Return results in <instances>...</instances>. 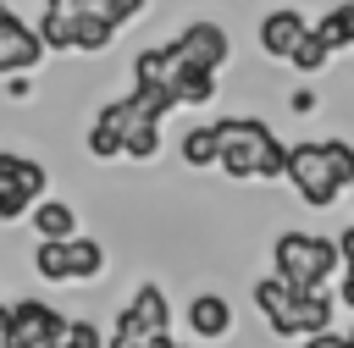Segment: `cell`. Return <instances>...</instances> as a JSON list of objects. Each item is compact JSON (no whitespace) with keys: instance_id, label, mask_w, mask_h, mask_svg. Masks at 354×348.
Wrapping results in <instances>:
<instances>
[{"instance_id":"7402d4cb","label":"cell","mask_w":354,"mask_h":348,"mask_svg":"<svg viewBox=\"0 0 354 348\" xmlns=\"http://www.w3.org/2000/svg\"><path fill=\"white\" fill-rule=\"evenodd\" d=\"M83 11L100 17V22H111V28L122 33V22H133V17L144 11V0H83Z\"/></svg>"},{"instance_id":"f546056e","label":"cell","mask_w":354,"mask_h":348,"mask_svg":"<svg viewBox=\"0 0 354 348\" xmlns=\"http://www.w3.org/2000/svg\"><path fill=\"white\" fill-rule=\"evenodd\" d=\"M144 348H177V342H171V331H155V337H149Z\"/></svg>"},{"instance_id":"d6986e66","label":"cell","mask_w":354,"mask_h":348,"mask_svg":"<svg viewBox=\"0 0 354 348\" xmlns=\"http://www.w3.org/2000/svg\"><path fill=\"white\" fill-rule=\"evenodd\" d=\"M183 160H188L194 171L216 166V133H210V127H188V133H183Z\"/></svg>"},{"instance_id":"d4e9b609","label":"cell","mask_w":354,"mask_h":348,"mask_svg":"<svg viewBox=\"0 0 354 348\" xmlns=\"http://www.w3.org/2000/svg\"><path fill=\"white\" fill-rule=\"evenodd\" d=\"M144 342H149V331H138L127 309H122V315H116V326L105 331V348H144Z\"/></svg>"},{"instance_id":"7c38bea8","label":"cell","mask_w":354,"mask_h":348,"mask_svg":"<svg viewBox=\"0 0 354 348\" xmlns=\"http://www.w3.org/2000/svg\"><path fill=\"white\" fill-rule=\"evenodd\" d=\"M188 326H194V337L216 342V337L232 331V304H227L221 293H194V304H188Z\"/></svg>"},{"instance_id":"4316f807","label":"cell","mask_w":354,"mask_h":348,"mask_svg":"<svg viewBox=\"0 0 354 348\" xmlns=\"http://www.w3.org/2000/svg\"><path fill=\"white\" fill-rule=\"evenodd\" d=\"M0 348H17V326H11V304H0Z\"/></svg>"},{"instance_id":"44dd1931","label":"cell","mask_w":354,"mask_h":348,"mask_svg":"<svg viewBox=\"0 0 354 348\" xmlns=\"http://www.w3.org/2000/svg\"><path fill=\"white\" fill-rule=\"evenodd\" d=\"M33 271L39 282H66V243H33Z\"/></svg>"},{"instance_id":"7a4b0ae2","label":"cell","mask_w":354,"mask_h":348,"mask_svg":"<svg viewBox=\"0 0 354 348\" xmlns=\"http://www.w3.org/2000/svg\"><path fill=\"white\" fill-rule=\"evenodd\" d=\"M271 276H282L293 293H321L326 276H337V243L315 232H282L271 243Z\"/></svg>"},{"instance_id":"484cf974","label":"cell","mask_w":354,"mask_h":348,"mask_svg":"<svg viewBox=\"0 0 354 348\" xmlns=\"http://www.w3.org/2000/svg\"><path fill=\"white\" fill-rule=\"evenodd\" d=\"M337 265H343V276H354V226H343V238H337Z\"/></svg>"},{"instance_id":"1f68e13d","label":"cell","mask_w":354,"mask_h":348,"mask_svg":"<svg viewBox=\"0 0 354 348\" xmlns=\"http://www.w3.org/2000/svg\"><path fill=\"white\" fill-rule=\"evenodd\" d=\"M177 348H183V342H177Z\"/></svg>"},{"instance_id":"5bb4252c","label":"cell","mask_w":354,"mask_h":348,"mask_svg":"<svg viewBox=\"0 0 354 348\" xmlns=\"http://www.w3.org/2000/svg\"><path fill=\"white\" fill-rule=\"evenodd\" d=\"M100 271H105V249H100V238H88V232L66 238V282H94Z\"/></svg>"},{"instance_id":"9a60e30c","label":"cell","mask_w":354,"mask_h":348,"mask_svg":"<svg viewBox=\"0 0 354 348\" xmlns=\"http://www.w3.org/2000/svg\"><path fill=\"white\" fill-rule=\"evenodd\" d=\"M177 61V55H171ZM171 99L177 105H210L216 99V72H199V66H183L177 61V72H171Z\"/></svg>"},{"instance_id":"4fadbf2b","label":"cell","mask_w":354,"mask_h":348,"mask_svg":"<svg viewBox=\"0 0 354 348\" xmlns=\"http://www.w3.org/2000/svg\"><path fill=\"white\" fill-rule=\"evenodd\" d=\"M127 315H133V326L149 331V337H155V331H171V304H166V293H160L155 282H144V287L127 298Z\"/></svg>"},{"instance_id":"9c48e42d","label":"cell","mask_w":354,"mask_h":348,"mask_svg":"<svg viewBox=\"0 0 354 348\" xmlns=\"http://www.w3.org/2000/svg\"><path fill=\"white\" fill-rule=\"evenodd\" d=\"M304 33H310V22H304V11H293V6H277V11L260 17V50L277 55V61H288Z\"/></svg>"},{"instance_id":"6da1fadb","label":"cell","mask_w":354,"mask_h":348,"mask_svg":"<svg viewBox=\"0 0 354 348\" xmlns=\"http://www.w3.org/2000/svg\"><path fill=\"white\" fill-rule=\"evenodd\" d=\"M210 133H216V166L227 177H238V182H249V177L277 182L288 171V144L260 116H221V122H210Z\"/></svg>"},{"instance_id":"8992f818","label":"cell","mask_w":354,"mask_h":348,"mask_svg":"<svg viewBox=\"0 0 354 348\" xmlns=\"http://www.w3.org/2000/svg\"><path fill=\"white\" fill-rule=\"evenodd\" d=\"M44 61V44L33 33V22H22L17 11L0 17V77H28Z\"/></svg>"},{"instance_id":"603a6c76","label":"cell","mask_w":354,"mask_h":348,"mask_svg":"<svg viewBox=\"0 0 354 348\" xmlns=\"http://www.w3.org/2000/svg\"><path fill=\"white\" fill-rule=\"evenodd\" d=\"M288 61H293V66H299V72H321V66H326V61H332V50H326V44H321V39H315V28H310V33H304V39H299V44H293V55H288Z\"/></svg>"},{"instance_id":"ba28073f","label":"cell","mask_w":354,"mask_h":348,"mask_svg":"<svg viewBox=\"0 0 354 348\" xmlns=\"http://www.w3.org/2000/svg\"><path fill=\"white\" fill-rule=\"evenodd\" d=\"M127 127H133V99H127V94H122V99H105V105L94 110V127H88V155H94V160H116Z\"/></svg>"},{"instance_id":"f1b7e54d","label":"cell","mask_w":354,"mask_h":348,"mask_svg":"<svg viewBox=\"0 0 354 348\" xmlns=\"http://www.w3.org/2000/svg\"><path fill=\"white\" fill-rule=\"evenodd\" d=\"M6 94H11V99H28V94H33V77H6Z\"/></svg>"},{"instance_id":"cb8c5ba5","label":"cell","mask_w":354,"mask_h":348,"mask_svg":"<svg viewBox=\"0 0 354 348\" xmlns=\"http://www.w3.org/2000/svg\"><path fill=\"white\" fill-rule=\"evenodd\" d=\"M61 348H105V331H100L94 320H66Z\"/></svg>"},{"instance_id":"83f0119b","label":"cell","mask_w":354,"mask_h":348,"mask_svg":"<svg viewBox=\"0 0 354 348\" xmlns=\"http://www.w3.org/2000/svg\"><path fill=\"white\" fill-rule=\"evenodd\" d=\"M304 348H348V337H337V331H315V337H304Z\"/></svg>"},{"instance_id":"2e32d148","label":"cell","mask_w":354,"mask_h":348,"mask_svg":"<svg viewBox=\"0 0 354 348\" xmlns=\"http://www.w3.org/2000/svg\"><path fill=\"white\" fill-rule=\"evenodd\" d=\"M326 320H332V298H326V293H299L293 337H315V331H326Z\"/></svg>"},{"instance_id":"8fae6325","label":"cell","mask_w":354,"mask_h":348,"mask_svg":"<svg viewBox=\"0 0 354 348\" xmlns=\"http://www.w3.org/2000/svg\"><path fill=\"white\" fill-rule=\"evenodd\" d=\"M28 232L39 243H66V238H77V210L66 199H39L28 210Z\"/></svg>"},{"instance_id":"e0dca14e","label":"cell","mask_w":354,"mask_h":348,"mask_svg":"<svg viewBox=\"0 0 354 348\" xmlns=\"http://www.w3.org/2000/svg\"><path fill=\"white\" fill-rule=\"evenodd\" d=\"M122 155H127V160H155V155H160V122H144V116L133 110V127H127V138H122Z\"/></svg>"},{"instance_id":"5b68a950","label":"cell","mask_w":354,"mask_h":348,"mask_svg":"<svg viewBox=\"0 0 354 348\" xmlns=\"http://www.w3.org/2000/svg\"><path fill=\"white\" fill-rule=\"evenodd\" d=\"M183 66H199V72H221L227 66V55H232V39H227V28H216V22H188L171 44H166Z\"/></svg>"},{"instance_id":"52a82bcc","label":"cell","mask_w":354,"mask_h":348,"mask_svg":"<svg viewBox=\"0 0 354 348\" xmlns=\"http://www.w3.org/2000/svg\"><path fill=\"white\" fill-rule=\"evenodd\" d=\"M11 326H17V348H39V342H61L66 315L44 298H17L11 304Z\"/></svg>"},{"instance_id":"30bf717a","label":"cell","mask_w":354,"mask_h":348,"mask_svg":"<svg viewBox=\"0 0 354 348\" xmlns=\"http://www.w3.org/2000/svg\"><path fill=\"white\" fill-rule=\"evenodd\" d=\"M254 309L271 320V331L293 337V309H299V293H293L282 276H260V282H254Z\"/></svg>"},{"instance_id":"ffe728a7","label":"cell","mask_w":354,"mask_h":348,"mask_svg":"<svg viewBox=\"0 0 354 348\" xmlns=\"http://www.w3.org/2000/svg\"><path fill=\"white\" fill-rule=\"evenodd\" d=\"M321 155H326L332 182H337V188H348V182H354V144H343V138H321Z\"/></svg>"},{"instance_id":"3957f363","label":"cell","mask_w":354,"mask_h":348,"mask_svg":"<svg viewBox=\"0 0 354 348\" xmlns=\"http://www.w3.org/2000/svg\"><path fill=\"white\" fill-rule=\"evenodd\" d=\"M44 166L33 155H17V149H0V221H22L39 199H44Z\"/></svg>"},{"instance_id":"ac0fdd59","label":"cell","mask_w":354,"mask_h":348,"mask_svg":"<svg viewBox=\"0 0 354 348\" xmlns=\"http://www.w3.org/2000/svg\"><path fill=\"white\" fill-rule=\"evenodd\" d=\"M315 39H321L326 50H343V44H354V6H332V11L315 22Z\"/></svg>"},{"instance_id":"277c9868","label":"cell","mask_w":354,"mask_h":348,"mask_svg":"<svg viewBox=\"0 0 354 348\" xmlns=\"http://www.w3.org/2000/svg\"><path fill=\"white\" fill-rule=\"evenodd\" d=\"M293 188H299V199L310 204V210H326L343 188L332 182V171H326V155H321V144H288V171H282Z\"/></svg>"},{"instance_id":"4dcf8cb0","label":"cell","mask_w":354,"mask_h":348,"mask_svg":"<svg viewBox=\"0 0 354 348\" xmlns=\"http://www.w3.org/2000/svg\"><path fill=\"white\" fill-rule=\"evenodd\" d=\"M348 348H354V337H348Z\"/></svg>"}]
</instances>
